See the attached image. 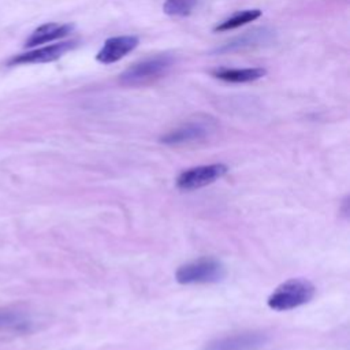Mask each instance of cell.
Here are the masks:
<instances>
[{
  "label": "cell",
  "mask_w": 350,
  "mask_h": 350,
  "mask_svg": "<svg viewBox=\"0 0 350 350\" xmlns=\"http://www.w3.org/2000/svg\"><path fill=\"white\" fill-rule=\"evenodd\" d=\"M314 295V286L306 279H290L282 283L268 298V306L278 312L291 310L306 302Z\"/></svg>",
  "instance_id": "6da1fadb"
},
{
  "label": "cell",
  "mask_w": 350,
  "mask_h": 350,
  "mask_svg": "<svg viewBox=\"0 0 350 350\" xmlns=\"http://www.w3.org/2000/svg\"><path fill=\"white\" fill-rule=\"evenodd\" d=\"M226 276L224 265L213 257H201L198 260L180 265L175 279L182 284H209L223 280Z\"/></svg>",
  "instance_id": "7a4b0ae2"
},
{
  "label": "cell",
  "mask_w": 350,
  "mask_h": 350,
  "mask_svg": "<svg viewBox=\"0 0 350 350\" xmlns=\"http://www.w3.org/2000/svg\"><path fill=\"white\" fill-rule=\"evenodd\" d=\"M172 62V57L168 55H157L129 67L124 72L120 74L119 79L123 85H141L159 78L171 67Z\"/></svg>",
  "instance_id": "3957f363"
},
{
  "label": "cell",
  "mask_w": 350,
  "mask_h": 350,
  "mask_svg": "<svg viewBox=\"0 0 350 350\" xmlns=\"http://www.w3.org/2000/svg\"><path fill=\"white\" fill-rule=\"evenodd\" d=\"M268 342V336L257 331L238 332L211 340L204 350H261Z\"/></svg>",
  "instance_id": "277c9868"
},
{
  "label": "cell",
  "mask_w": 350,
  "mask_h": 350,
  "mask_svg": "<svg viewBox=\"0 0 350 350\" xmlns=\"http://www.w3.org/2000/svg\"><path fill=\"white\" fill-rule=\"evenodd\" d=\"M227 172V165L215 163L208 165H198L183 171L176 178V186L180 190H196L220 179Z\"/></svg>",
  "instance_id": "5b68a950"
},
{
  "label": "cell",
  "mask_w": 350,
  "mask_h": 350,
  "mask_svg": "<svg viewBox=\"0 0 350 350\" xmlns=\"http://www.w3.org/2000/svg\"><path fill=\"white\" fill-rule=\"evenodd\" d=\"M75 46H77L75 41H63V42L46 45L42 48H37L30 52L14 56L8 62V64L16 66V64H37V63L53 62V60H57L59 57H62L64 53H67L68 51H71Z\"/></svg>",
  "instance_id": "8992f818"
},
{
  "label": "cell",
  "mask_w": 350,
  "mask_h": 350,
  "mask_svg": "<svg viewBox=\"0 0 350 350\" xmlns=\"http://www.w3.org/2000/svg\"><path fill=\"white\" fill-rule=\"evenodd\" d=\"M139 40L135 36H116L105 40L103 48L97 52L96 60L103 64H111L122 57H124L127 53L134 51L138 45Z\"/></svg>",
  "instance_id": "52a82bcc"
},
{
  "label": "cell",
  "mask_w": 350,
  "mask_h": 350,
  "mask_svg": "<svg viewBox=\"0 0 350 350\" xmlns=\"http://www.w3.org/2000/svg\"><path fill=\"white\" fill-rule=\"evenodd\" d=\"M211 131V127L205 122H189L161 137V142L165 145H182L194 141L204 139Z\"/></svg>",
  "instance_id": "ba28073f"
},
{
  "label": "cell",
  "mask_w": 350,
  "mask_h": 350,
  "mask_svg": "<svg viewBox=\"0 0 350 350\" xmlns=\"http://www.w3.org/2000/svg\"><path fill=\"white\" fill-rule=\"evenodd\" d=\"M74 30V26L70 23H45L37 27L30 37L26 40V46H37L40 44H46L59 38L68 36Z\"/></svg>",
  "instance_id": "9c48e42d"
},
{
  "label": "cell",
  "mask_w": 350,
  "mask_h": 350,
  "mask_svg": "<svg viewBox=\"0 0 350 350\" xmlns=\"http://www.w3.org/2000/svg\"><path fill=\"white\" fill-rule=\"evenodd\" d=\"M267 74L265 68L249 67V68H217L212 71V75L217 79L234 83L253 82L262 78Z\"/></svg>",
  "instance_id": "30bf717a"
},
{
  "label": "cell",
  "mask_w": 350,
  "mask_h": 350,
  "mask_svg": "<svg viewBox=\"0 0 350 350\" xmlns=\"http://www.w3.org/2000/svg\"><path fill=\"white\" fill-rule=\"evenodd\" d=\"M261 10H257V8H253V10H245V11H239L234 15H231L230 18H227L226 21L220 22L216 27H215V31H228V30H232V29H237L239 26H243L249 22H253L256 21L257 18L261 16Z\"/></svg>",
  "instance_id": "8fae6325"
},
{
  "label": "cell",
  "mask_w": 350,
  "mask_h": 350,
  "mask_svg": "<svg viewBox=\"0 0 350 350\" xmlns=\"http://www.w3.org/2000/svg\"><path fill=\"white\" fill-rule=\"evenodd\" d=\"M30 321L21 313L15 312H0V328L1 329H14V331H26L29 329Z\"/></svg>",
  "instance_id": "7c38bea8"
},
{
  "label": "cell",
  "mask_w": 350,
  "mask_h": 350,
  "mask_svg": "<svg viewBox=\"0 0 350 350\" xmlns=\"http://www.w3.org/2000/svg\"><path fill=\"white\" fill-rule=\"evenodd\" d=\"M197 0H167L163 11L171 16H186L196 7Z\"/></svg>",
  "instance_id": "4fadbf2b"
},
{
  "label": "cell",
  "mask_w": 350,
  "mask_h": 350,
  "mask_svg": "<svg viewBox=\"0 0 350 350\" xmlns=\"http://www.w3.org/2000/svg\"><path fill=\"white\" fill-rule=\"evenodd\" d=\"M261 40V34L258 33H250V34H246L241 38H238L237 41H232V42H228L227 45H224L223 48L219 49V52H228V51H234V49H238V48H243V46H247L253 42H257Z\"/></svg>",
  "instance_id": "5bb4252c"
}]
</instances>
